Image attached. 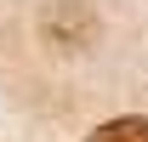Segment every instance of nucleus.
<instances>
[{
    "instance_id": "obj_1",
    "label": "nucleus",
    "mask_w": 148,
    "mask_h": 142,
    "mask_svg": "<svg viewBox=\"0 0 148 142\" xmlns=\"http://www.w3.org/2000/svg\"><path fill=\"white\" fill-rule=\"evenodd\" d=\"M86 142H148V119L143 114H125V119H108V125H97Z\"/></svg>"
}]
</instances>
